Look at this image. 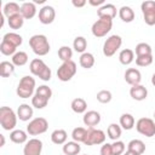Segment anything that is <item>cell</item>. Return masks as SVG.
<instances>
[{"label":"cell","mask_w":155,"mask_h":155,"mask_svg":"<svg viewBox=\"0 0 155 155\" xmlns=\"http://www.w3.org/2000/svg\"><path fill=\"white\" fill-rule=\"evenodd\" d=\"M29 46L33 52L38 56H46L50 52V42L42 34H35L29 39Z\"/></svg>","instance_id":"obj_1"},{"label":"cell","mask_w":155,"mask_h":155,"mask_svg":"<svg viewBox=\"0 0 155 155\" xmlns=\"http://www.w3.org/2000/svg\"><path fill=\"white\" fill-rule=\"evenodd\" d=\"M0 125L6 131H13L17 125V114L10 107L0 108Z\"/></svg>","instance_id":"obj_2"},{"label":"cell","mask_w":155,"mask_h":155,"mask_svg":"<svg viewBox=\"0 0 155 155\" xmlns=\"http://www.w3.org/2000/svg\"><path fill=\"white\" fill-rule=\"evenodd\" d=\"M35 90L36 88H35V80H34V78H31L29 75H25V76H23L19 80L17 90H16V93L21 98H29V97L33 96Z\"/></svg>","instance_id":"obj_3"},{"label":"cell","mask_w":155,"mask_h":155,"mask_svg":"<svg viewBox=\"0 0 155 155\" xmlns=\"http://www.w3.org/2000/svg\"><path fill=\"white\" fill-rule=\"evenodd\" d=\"M122 45V39L120 35H110L103 44V54L105 57H111L119 51V48Z\"/></svg>","instance_id":"obj_4"},{"label":"cell","mask_w":155,"mask_h":155,"mask_svg":"<svg viewBox=\"0 0 155 155\" xmlns=\"http://www.w3.org/2000/svg\"><path fill=\"white\" fill-rule=\"evenodd\" d=\"M76 74V63L74 61H67L61 64L57 70V78L61 81H69Z\"/></svg>","instance_id":"obj_5"},{"label":"cell","mask_w":155,"mask_h":155,"mask_svg":"<svg viewBox=\"0 0 155 155\" xmlns=\"http://www.w3.org/2000/svg\"><path fill=\"white\" fill-rule=\"evenodd\" d=\"M113 28V21L111 19H105V18H98L91 28V31L94 36L97 38H103Z\"/></svg>","instance_id":"obj_6"},{"label":"cell","mask_w":155,"mask_h":155,"mask_svg":"<svg viewBox=\"0 0 155 155\" xmlns=\"http://www.w3.org/2000/svg\"><path fill=\"white\" fill-rule=\"evenodd\" d=\"M48 122L45 117H35L31 121H29L27 126V132L30 136H39L47 131Z\"/></svg>","instance_id":"obj_7"},{"label":"cell","mask_w":155,"mask_h":155,"mask_svg":"<svg viewBox=\"0 0 155 155\" xmlns=\"http://www.w3.org/2000/svg\"><path fill=\"white\" fill-rule=\"evenodd\" d=\"M136 130L145 137H153L155 136V121L149 117H140L136 122Z\"/></svg>","instance_id":"obj_8"},{"label":"cell","mask_w":155,"mask_h":155,"mask_svg":"<svg viewBox=\"0 0 155 155\" xmlns=\"http://www.w3.org/2000/svg\"><path fill=\"white\" fill-rule=\"evenodd\" d=\"M104 142H105V133L102 130H97L94 127H88L87 128V134H86L84 144H86V145H99V144H104Z\"/></svg>","instance_id":"obj_9"},{"label":"cell","mask_w":155,"mask_h":155,"mask_svg":"<svg viewBox=\"0 0 155 155\" xmlns=\"http://www.w3.org/2000/svg\"><path fill=\"white\" fill-rule=\"evenodd\" d=\"M143 19L148 25H155V1L147 0L140 5Z\"/></svg>","instance_id":"obj_10"},{"label":"cell","mask_w":155,"mask_h":155,"mask_svg":"<svg viewBox=\"0 0 155 155\" xmlns=\"http://www.w3.org/2000/svg\"><path fill=\"white\" fill-rule=\"evenodd\" d=\"M41 151H42V142L38 138L29 139L23 148V155H41Z\"/></svg>","instance_id":"obj_11"},{"label":"cell","mask_w":155,"mask_h":155,"mask_svg":"<svg viewBox=\"0 0 155 155\" xmlns=\"http://www.w3.org/2000/svg\"><path fill=\"white\" fill-rule=\"evenodd\" d=\"M54 17H56V11L50 5H45L39 10V21L42 24H51L54 21Z\"/></svg>","instance_id":"obj_12"},{"label":"cell","mask_w":155,"mask_h":155,"mask_svg":"<svg viewBox=\"0 0 155 155\" xmlns=\"http://www.w3.org/2000/svg\"><path fill=\"white\" fill-rule=\"evenodd\" d=\"M116 13H117V10H116L115 5H113V4H104L103 6L98 7V10H97L98 18H105V19L113 21L116 17Z\"/></svg>","instance_id":"obj_13"},{"label":"cell","mask_w":155,"mask_h":155,"mask_svg":"<svg viewBox=\"0 0 155 155\" xmlns=\"http://www.w3.org/2000/svg\"><path fill=\"white\" fill-rule=\"evenodd\" d=\"M125 81L131 85V86H134V85H139L140 81H142V74L138 69L136 68H128L126 71H125Z\"/></svg>","instance_id":"obj_14"},{"label":"cell","mask_w":155,"mask_h":155,"mask_svg":"<svg viewBox=\"0 0 155 155\" xmlns=\"http://www.w3.org/2000/svg\"><path fill=\"white\" fill-rule=\"evenodd\" d=\"M82 121L85 124V126L88 127H94L101 122V114L96 110H88L84 114Z\"/></svg>","instance_id":"obj_15"},{"label":"cell","mask_w":155,"mask_h":155,"mask_svg":"<svg viewBox=\"0 0 155 155\" xmlns=\"http://www.w3.org/2000/svg\"><path fill=\"white\" fill-rule=\"evenodd\" d=\"M130 96L134 101H144L148 96V90H147V87H144L140 84L134 85V86H131V88H130Z\"/></svg>","instance_id":"obj_16"},{"label":"cell","mask_w":155,"mask_h":155,"mask_svg":"<svg viewBox=\"0 0 155 155\" xmlns=\"http://www.w3.org/2000/svg\"><path fill=\"white\" fill-rule=\"evenodd\" d=\"M46 68H47V65H46V63H45L41 58H34V59L30 62V64H29V70H30V73H31L33 75L38 76V78L42 74V71H44Z\"/></svg>","instance_id":"obj_17"},{"label":"cell","mask_w":155,"mask_h":155,"mask_svg":"<svg viewBox=\"0 0 155 155\" xmlns=\"http://www.w3.org/2000/svg\"><path fill=\"white\" fill-rule=\"evenodd\" d=\"M21 15L24 19H30L36 15V6L34 2L27 1L21 5Z\"/></svg>","instance_id":"obj_18"},{"label":"cell","mask_w":155,"mask_h":155,"mask_svg":"<svg viewBox=\"0 0 155 155\" xmlns=\"http://www.w3.org/2000/svg\"><path fill=\"white\" fill-rule=\"evenodd\" d=\"M17 117L21 121H28L33 117V108L29 104H21L17 109Z\"/></svg>","instance_id":"obj_19"},{"label":"cell","mask_w":155,"mask_h":155,"mask_svg":"<svg viewBox=\"0 0 155 155\" xmlns=\"http://www.w3.org/2000/svg\"><path fill=\"white\" fill-rule=\"evenodd\" d=\"M10 139L16 144H23L28 142V132L23 130H13L10 133Z\"/></svg>","instance_id":"obj_20"},{"label":"cell","mask_w":155,"mask_h":155,"mask_svg":"<svg viewBox=\"0 0 155 155\" xmlns=\"http://www.w3.org/2000/svg\"><path fill=\"white\" fill-rule=\"evenodd\" d=\"M127 150H130V151H132L137 155H142L145 151V144L140 139H132L127 144Z\"/></svg>","instance_id":"obj_21"},{"label":"cell","mask_w":155,"mask_h":155,"mask_svg":"<svg viewBox=\"0 0 155 155\" xmlns=\"http://www.w3.org/2000/svg\"><path fill=\"white\" fill-rule=\"evenodd\" d=\"M63 153L65 155H79V153L81 151V147L78 142L71 140V142H67L63 144Z\"/></svg>","instance_id":"obj_22"},{"label":"cell","mask_w":155,"mask_h":155,"mask_svg":"<svg viewBox=\"0 0 155 155\" xmlns=\"http://www.w3.org/2000/svg\"><path fill=\"white\" fill-rule=\"evenodd\" d=\"M134 117L132 114H128V113H124L121 116H120V126L121 128L126 130V131H130L134 127Z\"/></svg>","instance_id":"obj_23"},{"label":"cell","mask_w":155,"mask_h":155,"mask_svg":"<svg viewBox=\"0 0 155 155\" xmlns=\"http://www.w3.org/2000/svg\"><path fill=\"white\" fill-rule=\"evenodd\" d=\"M67 138H68V134L62 128H58V130H54L52 133H51V140L52 143L57 144V145H61V144H64L67 143Z\"/></svg>","instance_id":"obj_24"},{"label":"cell","mask_w":155,"mask_h":155,"mask_svg":"<svg viewBox=\"0 0 155 155\" xmlns=\"http://www.w3.org/2000/svg\"><path fill=\"white\" fill-rule=\"evenodd\" d=\"M70 107H71L73 111L76 113V114H82V113L85 114L86 113V109H87V103H86V101L84 98L78 97V98H75V99L71 101Z\"/></svg>","instance_id":"obj_25"},{"label":"cell","mask_w":155,"mask_h":155,"mask_svg":"<svg viewBox=\"0 0 155 155\" xmlns=\"http://www.w3.org/2000/svg\"><path fill=\"white\" fill-rule=\"evenodd\" d=\"M119 17L121 18L122 22L130 23V22H132L134 19V11L130 6H122L119 10Z\"/></svg>","instance_id":"obj_26"},{"label":"cell","mask_w":155,"mask_h":155,"mask_svg":"<svg viewBox=\"0 0 155 155\" xmlns=\"http://www.w3.org/2000/svg\"><path fill=\"white\" fill-rule=\"evenodd\" d=\"M133 59H134V51H132L131 48L121 50V52L119 53V61L124 65L131 64L133 62Z\"/></svg>","instance_id":"obj_27"},{"label":"cell","mask_w":155,"mask_h":155,"mask_svg":"<svg viewBox=\"0 0 155 155\" xmlns=\"http://www.w3.org/2000/svg\"><path fill=\"white\" fill-rule=\"evenodd\" d=\"M2 12H4V16H6V17L8 18V17H11V16H13V15L21 13V6H19L17 2H13V1L6 2L5 6H4Z\"/></svg>","instance_id":"obj_28"},{"label":"cell","mask_w":155,"mask_h":155,"mask_svg":"<svg viewBox=\"0 0 155 155\" xmlns=\"http://www.w3.org/2000/svg\"><path fill=\"white\" fill-rule=\"evenodd\" d=\"M107 133H108V137L111 139V140H119V138L121 137V133H122V128L120 125L117 124H110L108 126V130H107Z\"/></svg>","instance_id":"obj_29"},{"label":"cell","mask_w":155,"mask_h":155,"mask_svg":"<svg viewBox=\"0 0 155 155\" xmlns=\"http://www.w3.org/2000/svg\"><path fill=\"white\" fill-rule=\"evenodd\" d=\"M79 63L82 68L85 69H90L94 65V56L90 52H85L80 56V59H79Z\"/></svg>","instance_id":"obj_30"},{"label":"cell","mask_w":155,"mask_h":155,"mask_svg":"<svg viewBox=\"0 0 155 155\" xmlns=\"http://www.w3.org/2000/svg\"><path fill=\"white\" fill-rule=\"evenodd\" d=\"M7 23H8V27L11 29H19L23 27L24 24V18L21 13H17V15H13L11 17L7 18Z\"/></svg>","instance_id":"obj_31"},{"label":"cell","mask_w":155,"mask_h":155,"mask_svg":"<svg viewBox=\"0 0 155 155\" xmlns=\"http://www.w3.org/2000/svg\"><path fill=\"white\" fill-rule=\"evenodd\" d=\"M15 71V65L12 62H7V61H2L0 63V75L2 78H8L10 75H12Z\"/></svg>","instance_id":"obj_32"},{"label":"cell","mask_w":155,"mask_h":155,"mask_svg":"<svg viewBox=\"0 0 155 155\" xmlns=\"http://www.w3.org/2000/svg\"><path fill=\"white\" fill-rule=\"evenodd\" d=\"M2 40L7 41V42H10V44H12V45H15L16 47L21 46L22 42H23L22 36H21L19 34H17V33H13V31H11V33H6V34L4 35V38H2Z\"/></svg>","instance_id":"obj_33"},{"label":"cell","mask_w":155,"mask_h":155,"mask_svg":"<svg viewBox=\"0 0 155 155\" xmlns=\"http://www.w3.org/2000/svg\"><path fill=\"white\" fill-rule=\"evenodd\" d=\"M73 47L76 52L79 53H85L86 51V47H87V40L84 38V36H76L73 41Z\"/></svg>","instance_id":"obj_34"},{"label":"cell","mask_w":155,"mask_h":155,"mask_svg":"<svg viewBox=\"0 0 155 155\" xmlns=\"http://www.w3.org/2000/svg\"><path fill=\"white\" fill-rule=\"evenodd\" d=\"M28 62V54L24 51H18L12 56V63L17 67H23Z\"/></svg>","instance_id":"obj_35"},{"label":"cell","mask_w":155,"mask_h":155,"mask_svg":"<svg viewBox=\"0 0 155 155\" xmlns=\"http://www.w3.org/2000/svg\"><path fill=\"white\" fill-rule=\"evenodd\" d=\"M86 134H87V128H85V127H76L71 132V138H73V140H75L78 143H84L85 138H86Z\"/></svg>","instance_id":"obj_36"},{"label":"cell","mask_w":155,"mask_h":155,"mask_svg":"<svg viewBox=\"0 0 155 155\" xmlns=\"http://www.w3.org/2000/svg\"><path fill=\"white\" fill-rule=\"evenodd\" d=\"M16 50H17V47L15 45H12L5 40H2L0 44V52L5 56H13L16 53Z\"/></svg>","instance_id":"obj_37"},{"label":"cell","mask_w":155,"mask_h":155,"mask_svg":"<svg viewBox=\"0 0 155 155\" xmlns=\"http://www.w3.org/2000/svg\"><path fill=\"white\" fill-rule=\"evenodd\" d=\"M136 56L139 57V56H148V54H151V46L147 42H139L137 46H136Z\"/></svg>","instance_id":"obj_38"},{"label":"cell","mask_w":155,"mask_h":155,"mask_svg":"<svg viewBox=\"0 0 155 155\" xmlns=\"http://www.w3.org/2000/svg\"><path fill=\"white\" fill-rule=\"evenodd\" d=\"M47 103H48V99H47V98H45V97H42V96H39V94H36V93H34V96L31 97V105H33L34 108H36V109H42V108H45V107L47 105Z\"/></svg>","instance_id":"obj_39"},{"label":"cell","mask_w":155,"mask_h":155,"mask_svg":"<svg viewBox=\"0 0 155 155\" xmlns=\"http://www.w3.org/2000/svg\"><path fill=\"white\" fill-rule=\"evenodd\" d=\"M58 57L61 61L67 62V61H71L73 57V50L69 46H62L58 50Z\"/></svg>","instance_id":"obj_40"},{"label":"cell","mask_w":155,"mask_h":155,"mask_svg":"<svg viewBox=\"0 0 155 155\" xmlns=\"http://www.w3.org/2000/svg\"><path fill=\"white\" fill-rule=\"evenodd\" d=\"M111 98H113V94H111V92L108 91V90H101V91L97 93V101H98L99 103L107 104V103H109V102L111 101Z\"/></svg>","instance_id":"obj_41"},{"label":"cell","mask_w":155,"mask_h":155,"mask_svg":"<svg viewBox=\"0 0 155 155\" xmlns=\"http://www.w3.org/2000/svg\"><path fill=\"white\" fill-rule=\"evenodd\" d=\"M154 58H153V54H148V56H139V57H136V64L138 67H148L153 63Z\"/></svg>","instance_id":"obj_42"},{"label":"cell","mask_w":155,"mask_h":155,"mask_svg":"<svg viewBox=\"0 0 155 155\" xmlns=\"http://www.w3.org/2000/svg\"><path fill=\"white\" fill-rule=\"evenodd\" d=\"M111 149H113V155H122L125 153L126 145L122 140H115L111 144Z\"/></svg>","instance_id":"obj_43"},{"label":"cell","mask_w":155,"mask_h":155,"mask_svg":"<svg viewBox=\"0 0 155 155\" xmlns=\"http://www.w3.org/2000/svg\"><path fill=\"white\" fill-rule=\"evenodd\" d=\"M35 93L39 94V96H42V97H45V98H47V99H50V98L52 97V90H51L48 86H46V85L39 86V87L35 90Z\"/></svg>","instance_id":"obj_44"},{"label":"cell","mask_w":155,"mask_h":155,"mask_svg":"<svg viewBox=\"0 0 155 155\" xmlns=\"http://www.w3.org/2000/svg\"><path fill=\"white\" fill-rule=\"evenodd\" d=\"M101 155H113L111 144H109V143H104V144L101 147Z\"/></svg>","instance_id":"obj_45"},{"label":"cell","mask_w":155,"mask_h":155,"mask_svg":"<svg viewBox=\"0 0 155 155\" xmlns=\"http://www.w3.org/2000/svg\"><path fill=\"white\" fill-rule=\"evenodd\" d=\"M71 4L75 6V7H84L86 5V0H73Z\"/></svg>","instance_id":"obj_46"},{"label":"cell","mask_w":155,"mask_h":155,"mask_svg":"<svg viewBox=\"0 0 155 155\" xmlns=\"http://www.w3.org/2000/svg\"><path fill=\"white\" fill-rule=\"evenodd\" d=\"M88 4L92 6H103L104 5V0H88Z\"/></svg>","instance_id":"obj_47"},{"label":"cell","mask_w":155,"mask_h":155,"mask_svg":"<svg viewBox=\"0 0 155 155\" xmlns=\"http://www.w3.org/2000/svg\"><path fill=\"white\" fill-rule=\"evenodd\" d=\"M0 139H1L0 147H4V145H5V136H4V134H0Z\"/></svg>","instance_id":"obj_48"},{"label":"cell","mask_w":155,"mask_h":155,"mask_svg":"<svg viewBox=\"0 0 155 155\" xmlns=\"http://www.w3.org/2000/svg\"><path fill=\"white\" fill-rule=\"evenodd\" d=\"M122 155H137V154H134V153H132V151H130V150H127L126 153H124Z\"/></svg>","instance_id":"obj_49"},{"label":"cell","mask_w":155,"mask_h":155,"mask_svg":"<svg viewBox=\"0 0 155 155\" xmlns=\"http://www.w3.org/2000/svg\"><path fill=\"white\" fill-rule=\"evenodd\" d=\"M151 84L155 86V73L153 74V76H151Z\"/></svg>","instance_id":"obj_50"},{"label":"cell","mask_w":155,"mask_h":155,"mask_svg":"<svg viewBox=\"0 0 155 155\" xmlns=\"http://www.w3.org/2000/svg\"><path fill=\"white\" fill-rule=\"evenodd\" d=\"M45 2V0H35L34 1V4H44Z\"/></svg>","instance_id":"obj_51"},{"label":"cell","mask_w":155,"mask_h":155,"mask_svg":"<svg viewBox=\"0 0 155 155\" xmlns=\"http://www.w3.org/2000/svg\"><path fill=\"white\" fill-rule=\"evenodd\" d=\"M154 117H155V111H154Z\"/></svg>","instance_id":"obj_52"},{"label":"cell","mask_w":155,"mask_h":155,"mask_svg":"<svg viewBox=\"0 0 155 155\" xmlns=\"http://www.w3.org/2000/svg\"><path fill=\"white\" fill-rule=\"evenodd\" d=\"M85 155H86V154H85Z\"/></svg>","instance_id":"obj_53"}]
</instances>
